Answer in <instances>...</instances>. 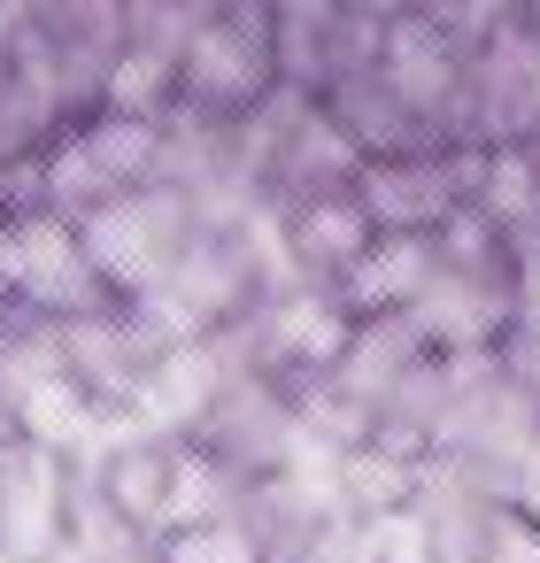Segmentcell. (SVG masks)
<instances>
[{"mask_svg":"<svg viewBox=\"0 0 540 563\" xmlns=\"http://www.w3.org/2000/svg\"><path fill=\"white\" fill-rule=\"evenodd\" d=\"M93 263L124 286H163L186 255V209L178 201H155V194H124V201H101L93 209V232H86Z\"/></svg>","mask_w":540,"mask_h":563,"instance_id":"1","label":"cell"},{"mask_svg":"<svg viewBox=\"0 0 540 563\" xmlns=\"http://www.w3.org/2000/svg\"><path fill=\"white\" fill-rule=\"evenodd\" d=\"M0 271H9L32 301H86L93 294V247L70 240L63 224H24L9 247H0Z\"/></svg>","mask_w":540,"mask_h":563,"instance_id":"2","label":"cell"},{"mask_svg":"<svg viewBox=\"0 0 540 563\" xmlns=\"http://www.w3.org/2000/svg\"><path fill=\"white\" fill-rule=\"evenodd\" d=\"M471 9H502V0H471Z\"/></svg>","mask_w":540,"mask_h":563,"instance_id":"3","label":"cell"}]
</instances>
